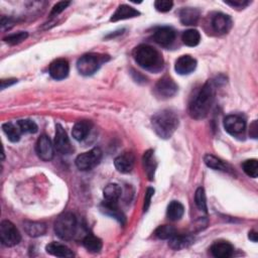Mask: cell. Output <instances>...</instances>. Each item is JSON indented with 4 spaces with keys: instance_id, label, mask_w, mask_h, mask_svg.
Wrapping results in <instances>:
<instances>
[{
    "instance_id": "8992f818",
    "label": "cell",
    "mask_w": 258,
    "mask_h": 258,
    "mask_svg": "<svg viewBox=\"0 0 258 258\" xmlns=\"http://www.w3.org/2000/svg\"><path fill=\"white\" fill-rule=\"evenodd\" d=\"M0 238L3 245L12 247L20 242L21 235L12 222L4 220L0 224Z\"/></svg>"
},
{
    "instance_id": "60d3db41",
    "label": "cell",
    "mask_w": 258,
    "mask_h": 258,
    "mask_svg": "<svg viewBox=\"0 0 258 258\" xmlns=\"http://www.w3.org/2000/svg\"><path fill=\"white\" fill-rule=\"evenodd\" d=\"M17 82V80L15 79H9V80H1V89H5L8 86H11L13 84H15Z\"/></svg>"
},
{
    "instance_id": "cb8c5ba5",
    "label": "cell",
    "mask_w": 258,
    "mask_h": 258,
    "mask_svg": "<svg viewBox=\"0 0 258 258\" xmlns=\"http://www.w3.org/2000/svg\"><path fill=\"white\" fill-rule=\"evenodd\" d=\"M200 18V11L197 8L187 7L180 11L181 22L185 25H195Z\"/></svg>"
},
{
    "instance_id": "d4e9b609",
    "label": "cell",
    "mask_w": 258,
    "mask_h": 258,
    "mask_svg": "<svg viewBox=\"0 0 258 258\" xmlns=\"http://www.w3.org/2000/svg\"><path fill=\"white\" fill-rule=\"evenodd\" d=\"M101 210L105 214H107V215H109L113 218H115L121 224H124L125 217H124L123 213L119 210L118 203H110V202H106V201H104L102 206H101Z\"/></svg>"
},
{
    "instance_id": "8d00e7d4",
    "label": "cell",
    "mask_w": 258,
    "mask_h": 258,
    "mask_svg": "<svg viewBox=\"0 0 258 258\" xmlns=\"http://www.w3.org/2000/svg\"><path fill=\"white\" fill-rule=\"evenodd\" d=\"M174 2L169 1V0H157L155 3V6L156 8V10L160 11V12H167L169 11L171 8H173Z\"/></svg>"
},
{
    "instance_id": "f1b7e54d",
    "label": "cell",
    "mask_w": 258,
    "mask_h": 258,
    "mask_svg": "<svg viewBox=\"0 0 258 258\" xmlns=\"http://www.w3.org/2000/svg\"><path fill=\"white\" fill-rule=\"evenodd\" d=\"M2 129H3V132L5 133V135L7 136V138L11 142H17L20 139L21 131L17 125L15 126L13 123L7 122L2 125Z\"/></svg>"
},
{
    "instance_id": "d6986e66",
    "label": "cell",
    "mask_w": 258,
    "mask_h": 258,
    "mask_svg": "<svg viewBox=\"0 0 258 258\" xmlns=\"http://www.w3.org/2000/svg\"><path fill=\"white\" fill-rule=\"evenodd\" d=\"M24 231L31 237H40L45 235L47 232V225L43 222L36 221H25L23 223Z\"/></svg>"
},
{
    "instance_id": "ac0fdd59",
    "label": "cell",
    "mask_w": 258,
    "mask_h": 258,
    "mask_svg": "<svg viewBox=\"0 0 258 258\" xmlns=\"http://www.w3.org/2000/svg\"><path fill=\"white\" fill-rule=\"evenodd\" d=\"M211 253L214 257L216 258H228L231 257L233 255L234 252V248L233 246L225 241H220V242H216L214 243L211 248Z\"/></svg>"
},
{
    "instance_id": "836d02e7",
    "label": "cell",
    "mask_w": 258,
    "mask_h": 258,
    "mask_svg": "<svg viewBox=\"0 0 258 258\" xmlns=\"http://www.w3.org/2000/svg\"><path fill=\"white\" fill-rule=\"evenodd\" d=\"M21 133H36L38 131V125L35 121L30 119L18 120L17 124Z\"/></svg>"
},
{
    "instance_id": "5bb4252c",
    "label": "cell",
    "mask_w": 258,
    "mask_h": 258,
    "mask_svg": "<svg viewBox=\"0 0 258 258\" xmlns=\"http://www.w3.org/2000/svg\"><path fill=\"white\" fill-rule=\"evenodd\" d=\"M70 66L67 60L58 59L53 61L50 66V75L54 80H64L68 77Z\"/></svg>"
},
{
    "instance_id": "ba28073f",
    "label": "cell",
    "mask_w": 258,
    "mask_h": 258,
    "mask_svg": "<svg viewBox=\"0 0 258 258\" xmlns=\"http://www.w3.org/2000/svg\"><path fill=\"white\" fill-rule=\"evenodd\" d=\"M178 85L173 79L169 77H163L156 83L155 93L158 98L168 99L174 97L178 93Z\"/></svg>"
},
{
    "instance_id": "4fadbf2b",
    "label": "cell",
    "mask_w": 258,
    "mask_h": 258,
    "mask_svg": "<svg viewBox=\"0 0 258 258\" xmlns=\"http://www.w3.org/2000/svg\"><path fill=\"white\" fill-rule=\"evenodd\" d=\"M212 27L215 33L219 35H224L230 31L232 26L231 17L224 13H216L212 17Z\"/></svg>"
},
{
    "instance_id": "7c38bea8",
    "label": "cell",
    "mask_w": 258,
    "mask_h": 258,
    "mask_svg": "<svg viewBox=\"0 0 258 258\" xmlns=\"http://www.w3.org/2000/svg\"><path fill=\"white\" fill-rule=\"evenodd\" d=\"M154 40L161 47H169L176 40V32L168 26L158 27L154 34Z\"/></svg>"
},
{
    "instance_id": "9c48e42d",
    "label": "cell",
    "mask_w": 258,
    "mask_h": 258,
    "mask_svg": "<svg viewBox=\"0 0 258 258\" xmlns=\"http://www.w3.org/2000/svg\"><path fill=\"white\" fill-rule=\"evenodd\" d=\"M53 147L56 152L62 155H70L74 151L71 145L70 138L68 137L66 130L63 128L61 124L55 125V136H54Z\"/></svg>"
},
{
    "instance_id": "e0dca14e",
    "label": "cell",
    "mask_w": 258,
    "mask_h": 258,
    "mask_svg": "<svg viewBox=\"0 0 258 258\" xmlns=\"http://www.w3.org/2000/svg\"><path fill=\"white\" fill-rule=\"evenodd\" d=\"M142 160H143V167H145L146 174H147L149 180L154 181L155 170L157 167V162H156V159L155 156V152L153 150L146 152L145 155H143Z\"/></svg>"
},
{
    "instance_id": "2e32d148",
    "label": "cell",
    "mask_w": 258,
    "mask_h": 258,
    "mask_svg": "<svg viewBox=\"0 0 258 258\" xmlns=\"http://www.w3.org/2000/svg\"><path fill=\"white\" fill-rule=\"evenodd\" d=\"M135 163V157L131 153H125L117 156L114 160V164L118 171L122 174H128L133 169Z\"/></svg>"
},
{
    "instance_id": "52a82bcc",
    "label": "cell",
    "mask_w": 258,
    "mask_h": 258,
    "mask_svg": "<svg viewBox=\"0 0 258 258\" xmlns=\"http://www.w3.org/2000/svg\"><path fill=\"white\" fill-rule=\"evenodd\" d=\"M102 158V151L99 148H95L87 153H84L77 156L75 163L81 170H90L94 168Z\"/></svg>"
},
{
    "instance_id": "ab89813d",
    "label": "cell",
    "mask_w": 258,
    "mask_h": 258,
    "mask_svg": "<svg viewBox=\"0 0 258 258\" xmlns=\"http://www.w3.org/2000/svg\"><path fill=\"white\" fill-rule=\"evenodd\" d=\"M225 3L231 5L232 7L244 8L249 4V1H247V0H235V1H225Z\"/></svg>"
},
{
    "instance_id": "9a60e30c",
    "label": "cell",
    "mask_w": 258,
    "mask_h": 258,
    "mask_svg": "<svg viewBox=\"0 0 258 258\" xmlns=\"http://www.w3.org/2000/svg\"><path fill=\"white\" fill-rule=\"evenodd\" d=\"M197 68V61L193 56L186 54L182 55L177 60L175 70L180 75H189L193 73Z\"/></svg>"
},
{
    "instance_id": "d590c367",
    "label": "cell",
    "mask_w": 258,
    "mask_h": 258,
    "mask_svg": "<svg viewBox=\"0 0 258 258\" xmlns=\"http://www.w3.org/2000/svg\"><path fill=\"white\" fill-rule=\"evenodd\" d=\"M27 37H28L27 33L19 32V33H16V34H13V35L6 37L4 39V42H6L7 44H9L11 46H14V45H18V44L22 43L23 41H25L27 39Z\"/></svg>"
},
{
    "instance_id": "5b68a950",
    "label": "cell",
    "mask_w": 258,
    "mask_h": 258,
    "mask_svg": "<svg viewBox=\"0 0 258 258\" xmlns=\"http://www.w3.org/2000/svg\"><path fill=\"white\" fill-rule=\"evenodd\" d=\"M54 232L62 240L73 239L77 232V218L73 213H64L54 222Z\"/></svg>"
},
{
    "instance_id": "f546056e",
    "label": "cell",
    "mask_w": 258,
    "mask_h": 258,
    "mask_svg": "<svg viewBox=\"0 0 258 258\" xmlns=\"http://www.w3.org/2000/svg\"><path fill=\"white\" fill-rule=\"evenodd\" d=\"M182 40L188 47H196L200 44L201 35L197 30H188L183 34Z\"/></svg>"
},
{
    "instance_id": "74e56055",
    "label": "cell",
    "mask_w": 258,
    "mask_h": 258,
    "mask_svg": "<svg viewBox=\"0 0 258 258\" xmlns=\"http://www.w3.org/2000/svg\"><path fill=\"white\" fill-rule=\"evenodd\" d=\"M70 4H71V2H69V1H61V2H58V3H56V4L52 7V11H51V16L53 17V16H56L58 14L62 13Z\"/></svg>"
},
{
    "instance_id": "484cf974",
    "label": "cell",
    "mask_w": 258,
    "mask_h": 258,
    "mask_svg": "<svg viewBox=\"0 0 258 258\" xmlns=\"http://www.w3.org/2000/svg\"><path fill=\"white\" fill-rule=\"evenodd\" d=\"M121 194V188L117 184H109L105 187L103 191L105 201L110 203H118Z\"/></svg>"
},
{
    "instance_id": "44dd1931",
    "label": "cell",
    "mask_w": 258,
    "mask_h": 258,
    "mask_svg": "<svg viewBox=\"0 0 258 258\" xmlns=\"http://www.w3.org/2000/svg\"><path fill=\"white\" fill-rule=\"evenodd\" d=\"M46 250L49 254L56 257H73V251L64 244L58 242H52L47 245Z\"/></svg>"
},
{
    "instance_id": "4dcf8cb0",
    "label": "cell",
    "mask_w": 258,
    "mask_h": 258,
    "mask_svg": "<svg viewBox=\"0 0 258 258\" xmlns=\"http://www.w3.org/2000/svg\"><path fill=\"white\" fill-rule=\"evenodd\" d=\"M155 234L158 239L165 240V239H170L171 237L175 236L177 234V230L175 227L170 225H162L156 229Z\"/></svg>"
},
{
    "instance_id": "8fae6325",
    "label": "cell",
    "mask_w": 258,
    "mask_h": 258,
    "mask_svg": "<svg viewBox=\"0 0 258 258\" xmlns=\"http://www.w3.org/2000/svg\"><path fill=\"white\" fill-rule=\"evenodd\" d=\"M37 154L39 157L45 161H50L54 155V147L47 135H42L37 142Z\"/></svg>"
},
{
    "instance_id": "6da1fadb",
    "label": "cell",
    "mask_w": 258,
    "mask_h": 258,
    "mask_svg": "<svg viewBox=\"0 0 258 258\" xmlns=\"http://www.w3.org/2000/svg\"><path fill=\"white\" fill-rule=\"evenodd\" d=\"M216 88L213 81H208L203 85L190 103V115L195 119L205 118L214 103Z\"/></svg>"
},
{
    "instance_id": "e575fe53",
    "label": "cell",
    "mask_w": 258,
    "mask_h": 258,
    "mask_svg": "<svg viewBox=\"0 0 258 258\" xmlns=\"http://www.w3.org/2000/svg\"><path fill=\"white\" fill-rule=\"evenodd\" d=\"M245 174L250 178H257L258 176V162L256 159H248L242 164Z\"/></svg>"
},
{
    "instance_id": "1f68e13d",
    "label": "cell",
    "mask_w": 258,
    "mask_h": 258,
    "mask_svg": "<svg viewBox=\"0 0 258 258\" xmlns=\"http://www.w3.org/2000/svg\"><path fill=\"white\" fill-rule=\"evenodd\" d=\"M195 202H196V205L199 208V210L203 211L205 213L207 212V210H208V208H207V200H206L205 190L203 188H199L196 191Z\"/></svg>"
},
{
    "instance_id": "30bf717a",
    "label": "cell",
    "mask_w": 258,
    "mask_h": 258,
    "mask_svg": "<svg viewBox=\"0 0 258 258\" xmlns=\"http://www.w3.org/2000/svg\"><path fill=\"white\" fill-rule=\"evenodd\" d=\"M224 128L231 135H240L246 128V121L240 115H228L224 119Z\"/></svg>"
},
{
    "instance_id": "d6a6232c",
    "label": "cell",
    "mask_w": 258,
    "mask_h": 258,
    "mask_svg": "<svg viewBox=\"0 0 258 258\" xmlns=\"http://www.w3.org/2000/svg\"><path fill=\"white\" fill-rule=\"evenodd\" d=\"M204 161L208 167H211L213 169H219V170H225L226 164L217 156L213 155H206L204 157Z\"/></svg>"
},
{
    "instance_id": "277c9868",
    "label": "cell",
    "mask_w": 258,
    "mask_h": 258,
    "mask_svg": "<svg viewBox=\"0 0 258 258\" xmlns=\"http://www.w3.org/2000/svg\"><path fill=\"white\" fill-rule=\"evenodd\" d=\"M109 55L102 53H86L82 55L77 62L78 72L83 76H91L95 74L100 67L109 61Z\"/></svg>"
},
{
    "instance_id": "ffe728a7",
    "label": "cell",
    "mask_w": 258,
    "mask_h": 258,
    "mask_svg": "<svg viewBox=\"0 0 258 258\" xmlns=\"http://www.w3.org/2000/svg\"><path fill=\"white\" fill-rule=\"evenodd\" d=\"M140 15V12L138 10H136L135 8L122 4L120 5L117 10L114 12V14L111 17V21L115 22V21H119V20H123V19H128V18H133Z\"/></svg>"
},
{
    "instance_id": "b9f144b4",
    "label": "cell",
    "mask_w": 258,
    "mask_h": 258,
    "mask_svg": "<svg viewBox=\"0 0 258 258\" xmlns=\"http://www.w3.org/2000/svg\"><path fill=\"white\" fill-rule=\"evenodd\" d=\"M249 239L253 242H257V233L255 231H251L249 232V235H248Z\"/></svg>"
},
{
    "instance_id": "3957f363",
    "label": "cell",
    "mask_w": 258,
    "mask_h": 258,
    "mask_svg": "<svg viewBox=\"0 0 258 258\" xmlns=\"http://www.w3.org/2000/svg\"><path fill=\"white\" fill-rule=\"evenodd\" d=\"M179 117L171 110L157 112L152 119V124L155 133L162 139H168L179 127Z\"/></svg>"
},
{
    "instance_id": "7a4b0ae2",
    "label": "cell",
    "mask_w": 258,
    "mask_h": 258,
    "mask_svg": "<svg viewBox=\"0 0 258 258\" xmlns=\"http://www.w3.org/2000/svg\"><path fill=\"white\" fill-rule=\"evenodd\" d=\"M135 62L143 69L158 72L163 67L162 56L158 51L149 45H140L133 51Z\"/></svg>"
},
{
    "instance_id": "83f0119b",
    "label": "cell",
    "mask_w": 258,
    "mask_h": 258,
    "mask_svg": "<svg viewBox=\"0 0 258 258\" xmlns=\"http://www.w3.org/2000/svg\"><path fill=\"white\" fill-rule=\"evenodd\" d=\"M83 245L89 252L97 253L102 249V240L93 234H87L83 239Z\"/></svg>"
},
{
    "instance_id": "4316f807",
    "label": "cell",
    "mask_w": 258,
    "mask_h": 258,
    "mask_svg": "<svg viewBox=\"0 0 258 258\" xmlns=\"http://www.w3.org/2000/svg\"><path fill=\"white\" fill-rule=\"evenodd\" d=\"M185 214V207L178 202V201H173L167 206L166 217L170 221H179Z\"/></svg>"
},
{
    "instance_id": "603a6c76",
    "label": "cell",
    "mask_w": 258,
    "mask_h": 258,
    "mask_svg": "<svg viewBox=\"0 0 258 258\" xmlns=\"http://www.w3.org/2000/svg\"><path fill=\"white\" fill-rule=\"evenodd\" d=\"M168 240H169L168 242L169 247L174 250H182L184 248L189 247L194 242V238L192 236L179 235L178 233Z\"/></svg>"
},
{
    "instance_id": "7402d4cb",
    "label": "cell",
    "mask_w": 258,
    "mask_h": 258,
    "mask_svg": "<svg viewBox=\"0 0 258 258\" xmlns=\"http://www.w3.org/2000/svg\"><path fill=\"white\" fill-rule=\"evenodd\" d=\"M91 128H92V123L90 121L87 120L79 121L73 127L72 130L73 137L78 141H82L88 136Z\"/></svg>"
},
{
    "instance_id": "f35d334b",
    "label": "cell",
    "mask_w": 258,
    "mask_h": 258,
    "mask_svg": "<svg viewBox=\"0 0 258 258\" xmlns=\"http://www.w3.org/2000/svg\"><path fill=\"white\" fill-rule=\"evenodd\" d=\"M155 195V189L153 188H149L147 190V193H146V198H145V206H143V210H145V212H147L150 208V205H151V201H152V198L153 196Z\"/></svg>"
}]
</instances>
